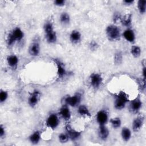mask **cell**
I'll list each match as a JSON object with an SVG mask.
<instances>
[{
    "label": "cell",
    "instance_id": "cell-1",
    "mask_svg": "<svg viewBox=\"0 0 146 146\" xmlns=\"http://www.w3.org/2000/svg\"><path fill=\"white\" fill-rule=\"evenodd\" d=\"M129 102L128 95L123 91H120L114 97L113 106L116 110L124 109Z\"/></svg>",
    "mask_w": 146,
    "mask_h": 146
},
{
    "label": "cell",
    "instance_id": "cell-2",
    "mask_svg": "<svg viewBox=\"0 0 146 146\" xmlns=\"http://www.w3.org/2000/svg\"><path fill=\"white\" fill-rule=\"evenodd\" d=\"M106 34L108 40L116 41L121 37V31L120 28L114 24L109 25L106 29Z\"/></svg>",
    "mask_w": 146,
    "mask_h": 146
},
{
    "label": "cell",
    "instance_id": "cell-3",
    "mask_svg": "<svg viewBox=\"0 0 146 146\" xmlns=\"http://www.w3.org/2000/svg\"><path fill=\"white\" fill-rule=\"evenodd\" d=\"M103 79L101 74L98 72L92 73L89 77V83L90 86L94 90L100 88L103 84Z\"/></svg>",
    "mask_w": 146,
    "mask_h": 146
},
{
    "label": "cell",
    "instance_id": "cell-4",
    "mask_svg": "<svg viewBox=\"0 0 146 146\" xmlns=\"http://www.w3.org/2000/svg\"><path fill=\"white\" fill-rule=\"evenodd\" d=\"M82 100V94L77 92L73 95L67 96L64 99V104L72 107H78Z\"/></svg>",
    "mask_w": 146,
    "mask_h": 146
},
{
    "label": "cell",
    "instance_id": "cell-5",
    "mask_svg": "<svg viewBox=\"0 0 146 146\" xmlns=\"http://www.w3.org/2000/svg\"><path fill=\"white\" fill-rule=\"evenodd\" d=\"M60 124V120L59 116L57 114L55 113H52L50 114L46 119V126L51 129H55Z\"/></svg>",
    "mask_w": 146,
    "mask_h": 146
},
{
    "label": "cell",
    "instance_id": "cell-6",
    "mask_svg": "<svg viewBox=\"0 0 146 146\" xmlns=\"http://www.w3.org/2000/svg\"><path fill=\"white\" fill-rule=\"evenodd\" d=\"M143 106V103L140 96H137L129 103V110L132 113H137Z\"/></svg>",
    "mask_w": 146,
    "mask_h": 146
},
{
    "label": "cell",
    "instance_id": "cell-7",
    "mask_svg": "<svg viewBox=\"0 0 146 146\" xmlns=\"http://www.w3.org/2000/svg\"><path fill=\"white\" fill-rule=\"evenodd\" d=\"M96 120L99 125H106L109 121L108 113L105 110H99L96 115Z\"/></svg>",
    "mask_w": 146,
    "mask_h": 146
},
{
    "label": "cell",
    "instance_id": "cell-8",
    "mask_svg": "<svg viewBox=\"0 0 146 146\" xmlns=\"http://www.w3.org/2000/svg\"><path fill=\"white\" fill-rule=\"evenodd\" d=\"M40 98V93L38 90H34L29 95L27 103L32 108L35 107L38 103Z\"/></svg>",
    "mask_w": 146,
    "mask_h": 146
},
{
    "label": "cell",
    "instance_id": "cell-9",
    "mask_svg": "<svg viewBox=\"0 0 146 146\" xmlns=\"http://www.w3.org/2000/svg\"><path fill=\"white\" fill-rule=\"evenodd\" d=\"M54 63L56 67V73L59 79H63L67 74V71L64 64L59 59H54Z\"/></svg>",
    "mask_w": 146,
    "mask_h": 146
},
{
    "label": "cell",
    "instance_id": "cell-10",
    "mask_svg": "<svg viewBox=\"0 0 146 146\" xmlns=\"http://www.w3.org/2000/svg\"><path fill=\"white\" fill-rule=\"evenodd\" d=\"M66 132L68 136L69 139L72 141L78 140L81 136V132L72 128L70 125L66 126Z\"/></svg>",
    "mask_w": 146,
    "mask_h": 146
},
{
    "label": "cell",
    "instance_id": "cell-11",
    "mask_svg": "<svg viewBox=\"0 0 146 146\" xmlns=\"http://www.w3.org/2000/svg\"><path fill=\"white\" fill-rule=\"evenodd\" d=\"M40 52V46L39 43L35 40L32 42L28 48V52L31 56H38Z\"/></svg>",
    "mask_w": 146,
    "mask_h": 146
},
{
    "label": "cell",
    "instance_id": "cell-12",
    "mask_svg": "<svg viewBox=\"0 0 146 146\" xmlns=\"http://www.w3.org/2000/svg\"><path fill=\"white\" fill-rule=\"evenodd\" d=\"M144 123V116L139 115L135 117L132 122V129L134 132H138L143 127Z\"/></svg>",
    "mask_w": 146,
    "mask_h": 146
},
{
    "label": "cell",
    "instance_id": "cell-13",
    "mask_svg": "<svg viewBox=\"0 0 146 146\" xmlns=\"http://www.w3.org/2000/svg\"><path fill=\"white\" fill-rule=\"evenodd\" d=\"M66 104H63L60 108L59 111V116L65 121H68L70 120L71 117V111L70 110V108Z\"/></svg>",
    "mask_w": 146,
    "mask_h": 146
},
{
    "label": "cell",
    "instance_id": "cell-14",
    "mask_svg": "<svg viewBox=\"0 0 146 146\" xmlns=\"http://www.w3.org/2000/svg\"><path fill=\"white\" fill-rule=\"evenodd\" d=\"M110 131L106 125H99L98 129V136L102 141H106L109 137Z\"/></svg>",
    "mask_w": 146,
    "mask_h": 146
},
{
    "label": "cell",
    "instance_id": "cell-15",
    "mask_svg": "<svg viewBox=\"0 0 146 146\" xmlns=\"http://www.w3.org/2000/svg\"><path fill=\"white\" fill-rule=\"evenodd\" d=\"M123 38L128 42L133 43L136 40V35L134 31L130 28L125 29L122 34Z\"/></svg>",
    "mask_w": 146,
    "mask_h": 146
},
{
    "label": "cell",
    "instance_id": "cell-16",
    "mask_svg": "<svg viewBox=\"0 0 146 146\" xmlns=\"http://www.w3.org/2000/svg\"><path fill=\"white\" fill-rule=\"evenodd\" d=\"M69 39L72 44H78L82 39V34L79 31L77 30H73L70 34Z\"/></svg>",
    "mask_w": 146,
    "mask_h": 146
},
{
    "label": "cell",
    "instance_id": "cell-17",
    "mask_svg": "<svg viewBox=\"0 0 146 146\" xmlns=\"http://www.w3.org/2000/svg\"><path fill=\"white\" fill-rule=\"evenodd\" d=\"M6 62L8 66L13 68L15 69L17 67L19 63V58L18 57L14 54L9 55L6 58Z\"/></svg>",
    "mask_w": 146,
    "mask_h": 146
},
{
    "label": "cell",
    "instance_id": "cell-18",
    "mask_svg": "<svg viewBox=\"0 0 146 146\" xmlns=\"http://www.w3.org/2000/svg\"><path fill=\"white\" fill-rule=\"evenodd\" d=\"M120 22L122 25L126 27L127 29L130 28L132 23V14L131 13H128L122 16Z\"/></svg>",
    "mask_w": 146,
    "mask_h": 146
},
{
    "label": "cell",
    "instance_id": "cell-19",
    "mask_svg": "<svg viewBox=\"0 0 146 146\" xmlns=\"http://www.w3.org/2000/svg\"><path fill=\"white\" fill-rule=\"evenodd\" d=\"M41 139V133L38 130L33 132L29 137V141L34 145L38 144Z\"/></svg>",
    "mask_w": 146,
    "mask_h": 146
},
{
    "label": "cell",
    "instance_id": "cell-20",
    "mask_svg": "<svg viewBox=\"0 0 146 146\" xmlns=\"http://www.w3.org/2000/svg\"><path fill=\"white\" fill-rule=\"evenodd\" d=\"M44 36L46 42L49 44H54L57 41V34L55 30L47 34H44Z\"/></svg>",
    "mask_w": 146,
    "mask_h": 146
},
{
    "label": "cell",
    "instance_id": "cell-21",
    "mask_svg": "<svg viewBox=\"0 0 146 146\" xmlns=\"http://www.w3.org/2000/svg\"><path fill=\"white\" fill-rule=\"evenodd\" d=\"M121 137L123 141L128 142L132 137V132L131 129L126 127L122 128L121 130Z\"/></svg>",
    "mask_w": 146,
    "mask_h": 146
},
{
    "label": "cell",
    "instance_id": "cell-22",
    "mask_svg": "<svg viewBox=\"0 0 146 146\" xmlns=\"http://www.w3.org/2000/svg\"><path fill=\"white\" fill-rule=\"evenodd\" d=\"M11 34L15 38L17 42L21 41L24 38V33L22 29L18 27L14 28L11 31Z\"/></svg>",
    "mask_w": 146,
    "mask_h": 146
},
{
    "label": "cell",
    "instance_id": "cell-23",
    "mask_svg": "<svg viewBox=\"0 0 146 146\" xmlns=\"http://www.w3.org/2000/svg\"><path fill=\"white\" fill-rule=\"evenodd\" d=\"M77 112L78 114L81 116H86V117L91 116V113L90 111V110L88 108V107L86 106L84 104L79 105L78 107Z\"/></svg>",
    "mask_w": 146,
    "mask_h": 146
},
{
    "label": "cell",
    "instance_id": "cell-24",
    "mask_svg": "<svg viewBox=\"0 0 146 146\" xmlns=\"http://www.w3.org/2000/svg\"><path fill=\"white\" fill-rule=\"evenodd\" d=\"M71 18L70 14L67 12H62L59 16V21L63 26H67L70 24Z\"/></svg>",
    "mask_w": 146,
    "mask_h": 146
},
{
    "label": "cell",
    "instance_id": "cell-25",
    "mask_svg": "<svg viewBox=\"0 0 146 146\" xmlns=\"http://www.w3.org/2000/svg\"><path fill=\"white\" fill-rule=\"evenodd\" d=\"M130 52L131 55L135 58H139L141 53V48L137 45H133L131 47Z\"/></svg>",
    "mask_w": 146,
    "mask_h": 146
},
{
    "label": "cell",
    "instance_id": "cell-26",
    "mask_svg": "<svg viewBox=\"0 0 146 146\" xmlns=\"http://www.w3.org/2000/svg\"><path fill=\"white\" fill-rule=\"evenodd\" d=\"M112 127L114 129H118L121 125V120L119 117H115L110 120Z\"/></svg>",
    "mask_w": 146,
    "mask_h": 146
},
{
    "label": "cell",
    "instance_id": "cell-27",
    "mask_svg": "<svg viewBox=\"0 0 146 146\" xmlns=\"http://www.w3.org/2000/svg\"><path fill=\"white\" fill-rule=\"evenodd\" d=\"M137 9L140 14H144L146 11V1L139 0L137 3Z\"/></svg>",
    "mask_w": 146,
    "mask_h": 146
},
{
    "label": "cell",
    "instance_id": "cell-28",
    "mask_svg": "<svg viewBox=\"0 0 146 146\" xmlns=\"http://www.w3.org/2000/svg\"><path fill=\"white\" fill-rule=\"evenodd\" d=\"M54 30V25L51 21H46L43 25V31L44 34L51 32Z\"/></svg>",
    "mask_w": 146,
    "mask_h": 146
},
{
    "label": "cell",
    "instance_id": "cell-29",
    "mask_svg": "<svg viewBox=\"0 0 146 146\" xmlns=\"http://www.w3.org/2000/svg\"><path fill=\"white\" fill-rule=\"evenodd\" d=\"M114 63L116 65L120 64L123 62V54L121 51H117L115 53L113 56Z\"/></svg>",
    "mask_w": 146,
    "mask_h": 146
},
{
    "label": "cell",
    "instance_id": "cell-30",
    "mask_svg": "<svg viewBox=\"0 0 146 146\" xmlns=\"http://www.w3.org/2000/svg\"><path fill=\"white\" fill-rule=\"evenodd\" d=\"M17 42V40H15V38L11 34V33H9L7 34V38H6V43L8 46H13L15 43Z\"/></svg>",
    "mask_w": 146,
    "mask_h": 146
},
{
    "label": "cell",
    "instance_id": "cell-31",
    "mask_svg": "<svg viewBox=\"0 0 146 146\" xmlns=\"http://www.w3.org/2000/svg\"><path fill=\"white\" fill-rule=\"evenodd\" d=\"M58 140L62 144H65L68 141L69 137L66 132L61 133L58 135Z\"/></svg>",
    "mask_w": 146,
    "mask_h": 146
},
{
    "label": "cell",
    "instance_id": "cell-32",
    "mask_svg": "<svg viewBox=\"0 0 146 146\" xmlns=\"http://www.w3.org/2000/svg\"><path fill=\"white\" fill-rule=\"evenodd\" d=\"M9 96V94L7 91L3 90H1L0 91V103L2 104L5 103L7 99Z\"/></svg>",
    "mask_w": 146,
    "mask_h": 146
},
{
    "label": "cell",
    "instance_id": "cell-33",
    "mask_svg": "<svg viewBox=\"0 0 146 146\" xmlns=\"http://www.w3.org/2000/svg\"><path fill=\"white\" fill-rule=\"evenodd\" d=\"M122 18V15H121L119 11H115L113 13V16H112V20L113 22L115 23H117L118 22H120L121 19Z\"/></svg>",
    "mask_w": 146,
    "mask_h": 146
},
{
    "label": "cell",
    "instance_id": "cell-34",
    "mask_svg": "<svg viewBox=\"0 0 146 146\" xmlns=\"http://www.w3.org/2000/svg\"><path fill=\"white\" fill-rule=\"evenodd\" d=\"M89 48L92 51H95L98 49V48L99 47V44L98 43V42L95 40H91L90 43H89Z\"/></svg>",
    "mask_w": 146,
    "mask_h": 146
},
{
    "label": "cell",
    "instance_id": "cell-35",
    "mask_svg": "<svg viewBox=\"0 0 146 146\" xmlns=\"http://www.w3.org/2000/svg\"><path fill=\"white\" fill-rule=\"evenodd\" d=\"M55 6L58 7H62L66 5V1L64 0H55L54 1Z\"/></svg>",
    "mask_w": 146,
    "mask_h": 146
},
{
    "label": "cell",
    "instance_id": "cell-36",
    "mask_svg": "<svg viewBox=\"0 0 146 146\" xmlns=\"http://www.w3.org/2000/svg\"><path fill=\"white\" fill-rule=\"evenodd\" d=\"M5 135H6V131H5V127L2 124H1V125H0V137L1 139L4 138L5 136Z\"/></svg>",
    "mask_w": 146,
    "mask_h": 146
},
{
    "label": "cell",
    "instance_id": "cell-37",
    "mask_svg": "<svg viewBox=\"0 0 146 146\" xmlns=\"http://www.w3.org/2000/svg\"><path fill=\"white\" fill-rule=\"evenodd\" d=\"M134 2V1L133 0H124L123 1V3L125 6H131L132 5Z\"/></svg>",
    "mask_w": 146,
    "mask_h": 146
},
{
    "label": "cell",
    "instance_id": "cell-38",
    "mask_svg": "<svg viewBox=\"0 0 146 146\" xmlns=\"http://www.w3.org/2000/svg\"><path fill=\"white\" fill-rule=\"evenodd\" d=\"M145 77H146V67L145 66H144L142 69V78L143 79L145 80Z\"/></svg>",
    "mask_w": 146,
    "mask_h": 146
}]
</instances>
